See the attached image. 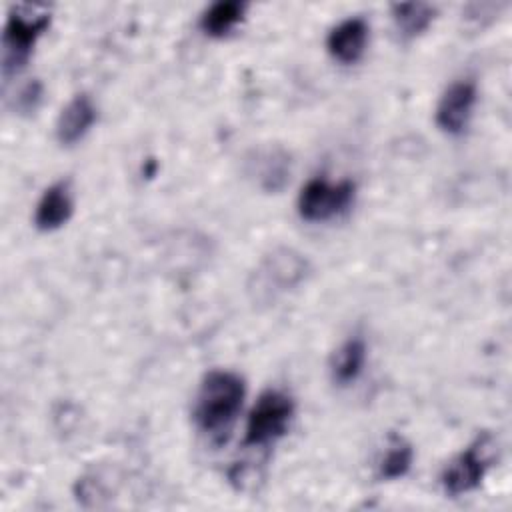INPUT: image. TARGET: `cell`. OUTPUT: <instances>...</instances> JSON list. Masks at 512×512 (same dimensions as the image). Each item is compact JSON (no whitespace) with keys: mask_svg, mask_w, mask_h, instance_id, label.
I'll list each match as a JSON object with an SVG mask.
<instances>
[{"mask_svg":"<svg viewBox=\"0 0 512 512\" xmlns=\"http://www.w3.org/2000/svg\"><path fill=\"white\" fill-rule=\"evenodd\" d=\"M244 400V380L228 370H212L204 376L196 406L194 420L200 430L208 434H224Z\"/></svg>","mask_w":512,"mask_h":512,"instance_id":"6da1fadb","label":"cell"},{"mask_svg":"<svg viewBox=\"0 0 512 512\" xmlns=\"http://www.w3.org/2000/svg\"><path fill=\"white\" fill-rule=\"evenodd\" d=\"M50 24V10L42 4L12 6L2 36V74H16L30 58L32 46Z\"/></svg>","mask_w":512,"mask_h":512,"instance_id":"7a4b0ae2","label":"cell"},{"mask_svg":"<svg viewBox=\"0 0 512 512\" xmlns=\"http://www.w3.org/2000/svg\"><path fill=\"white\" fill-rule=\"evenodd\" d=\"M294 414V402L280 390H266L250 410L246 424L248 446H264L284 436Z\"/></svg>","mask_w":512,"mask_h":512,"instance_id":"3957f363","label":"cell"},{"mask_svg":"<svg viewBox=\"0 0 512 512\" xmlns=\"http://www.w3.org/2000/svg\"><path fill=\"white\" fill-rule=\"evenodd\" d=\"M354 184L350 180H340L336 184L324 178L308 180L298 196V212L308 222L330 220L344 212L354 200Z\"/></svg>","mask_w":512,"mask_h":512,"instance_id":"277c9868","label":"cell"},{"mask_svg":"<svg viewBox=\"0 0 512 512\" xmlns=\"http://www.w3.org/2000/svg\"><path fill=\"white\" fill-rule=\"evenodd\" d=\"M492 448V438L488 434H482L464 452H460L442 474L446 494L460 496L474 490L482 482L490 466Z\"/></svg>","mask_w":512,"mask_h":512,"instance_id":"5b68a950","label":"cell"},{"mask_svg":"<svg viewBox=\"0 0 512 512\" xmlns=\"http://www.w3.org/2000/svg\"><path fill=\"white\" fill-rule=\"evenodd\" d=\"M308 270V262L292 250H276L268 256L256 274L258 292H280L296 286Z\"/></svg>","mask_w":512,"mask_h":512,"instance_id":"8992f818","label":"cell"},{"mask_svg":"<svg viewBox=\"0 0 512 512\" xmlns=\"http://www.w3.org/2000/svg\"><path fill=\"white\" fill-rule=\"evenodd\" d=\"M476 102V84L472 80L452 82L436 108V122L448 134H460L472 114Z\"/></svg>","mask_w":512,"mask_h":512,"instance_id":"52a82bcc","label":"cell"},{"mask_svg":"<svg viewBox=\"0 0 512 512\" xmlns=\"http://www.w3.org/2000/svg\"><path fill=\"white\" fill-rule=\"evenodd\" d=\"M368 40V26L362 18H346L338 26H334L326 38L328 52L344 62L354 64L364 54Z\"/></svg>","mask_w":512,"mask_h":512,"instance_id":"ba28073f","label":"cell"},{"mask_svg":"<svg viewBox=\"0 0 512 512\" xmlns=\"http://www.w3.org/2000/svg\"><path fill=\"white\" fill-rule=\"evenodd\" d=\"M96 120V108L86 94L74 96L60 112L56 122V136L62 144L78 142L92 122Z\"/></svg>","mask_w":512,"mask_h":512,"instance_id":"9c48e42d","label":"cell"},{"mask_svg":"<svg viewBox=\"0 0 512 512\" xmlns=\"http://www.w3.org/2000/svg\"><path fill=\"white\" fill-rule=\"evenodd\" d=\"M72 214V198L68 182H56L48 186L36 206L34 222L40 230H54L68 222Z\"/></svg>","mask_w":512,"mask_h":512,"instance_id":"30bf717a","label":"cell"},{"mask_svg":"<svg viewBox=\"0 0 512 512\" xmlns=\"http://www.w3.org/2000/svg\"><path fill=\"white\" fill-rule=\"evenodd\" d=\"M366 360V344L362 338L346 340L332 356V376L340 384H348L358 378Z\"/></svg>","mask_w":512,"mask_h":512,"instance_id":"8fae6325","label":"cell"},{"mask_svg":"<svg viewBox=\"0 0 512 512\" xmlns=\"http://www.w3.org/2000/svg\"><path fill=\"white\" fill-rule=\"evenodd\" d=\"M246 4L236 0H222L212 4L200 18V28L210 36L228 34L244 16Z\"/></svg>","mask_w":512,"mask_h":512,"instance_id":"7c38bea8","label":"cell"},{"mask_svg":"<svg viewBox=\"0 0 512 512\" xmlns=\"http://www.w3.org/2000/svg\"><path fill=\"white\" fill-rule=\"evenodd\" d=\"M434 6L426 2H402L392 6V18L402 36L412 38L420 34L434 18Z\"/></svg>","mask_w":512,"mask_h":512,"instance_id":"4fadbf2b","label":"cell"},{"mask_svg":"<svg viewBox=\"0 0 512 512\" xmlns=\"http://www.w3.org/2000/svg\"><path fill=\"white\" fill-rule=\"evenodd\" d=\"M412 464V448L402 438L392 436V444L386 450L382 462H380V474L388 480L400 478L408 472Z\"/></svg>","mask_w":512,"mask_h":512,"instance_id":"5bb4252c","label":"cell"},{"mask_svg":"<svg viewBox=\"0 0 512 512\" xmlns=\"http://www.w3.org/2000/svg\"><path fill=\"white\" fill-rule=\"evenodd\" d=\"M40 94H42V88L38 82H30L26 84L20 94L16 96V108L20 112H32L36 106H38V100H40Z\"/></svg>","mask_w":512,"mask_h":512,"instance_id":"9a60e30c","label":"cell"}]
</instances>
